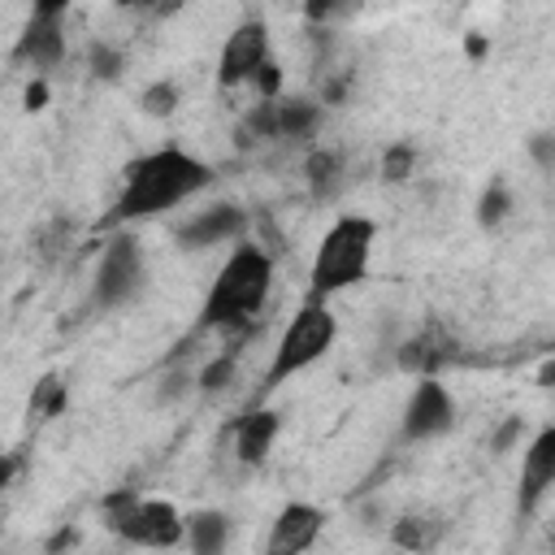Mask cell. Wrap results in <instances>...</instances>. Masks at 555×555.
<instances>
[{
  "instance_id": "1",
  "label": "cell",
  "mask_w": 555,
  "mask_h": 555,
  "mask_svg": "<svg viewBox=\"0 0 555 555\" xmlns=\"http://www.w3.org/2000/svg\"><path fill=\"white\" fill-rule=\"evenodd\" d=\"M208 182H212V169L199 156H191L182 147L147 152V156H139V160L126 165L121 195H117L108 221L121 225V221H143V217L169 212V208L186 204L191 195H199Z\"/></svg>"
},
{
  "instance_id": "2",
  "label": "cell",
  "mask_w": 555,
  "mask_h": 555,
  "mask_svg": "<svg viewBox=\"0 0 555 555\" xmlns=\"http://www.w3.org/2000/svg\"><path fill=\"white\" fill-rule=\"evenodd\" d=\"M273 286V256L256 243H238L221 273L212 278V291L199 312V330H225L234 321H251Z\"/></svg>"
},
{
  "instance_id": "3",
  "label": "cell",
  "mask_w": 555,
  "mask_h": 555,
  "mask_svg": "<svg viewBox=\"0 0 555 555\" xmlns=\"http://www.w3.org/2000/svg\"><path fill=\"white\" fill-rule=\"evenodd\" d=\"M373 238H377V225L369 217H356V212H343L325 238L317 243V256H312V278H308V295L312 299H325V295H338L356 282H364L369 273V256H373Z\"/></svg>"
},
{
  "instance_id": "4",
  "label": "cell",
  "mask_w": 555,
  "mask_h": 555,
  "mask_svg": "<svg viewBox=\"0 0 555 555\" xmlns=\"http://www.w3.org/2000/svg\"><path fill=\"white\" fill-rule=\"evenodd\" d=\"M334 334H338L334 312L325 308V299H312V295H308V299L295 308V317L286 321V330H282V338H278V347H273V360H269V369H264L260 395L278 390L282 382H291L295 373H304L308 364H317V360L334 347Z\"/></svg>"
},
{
  "instance_id": "5",
  "label": "cell",
  "mask_w": 555,
  "mask_h": 555,
  "mask_svg": "<svg viewBox=\"0 0 555 555\" xmlns=\"http://www.w3.org/2000/svg\"><path fill=\"white\" fill-rule=\"evenodd\" d=\"M108 529L134 546L169 551L186 538V516L165 499H139V490H117L104 499Z\"/></svg>"
},
{
  "instance_id": "6",
  "label": "cell",
  "mask_w": 555,
  "mask_h": 555,
  "mask_svg": "<svg viewBox=\"0 0 555 555\" xmlns=\"http://www.w3.org/2000/svg\"><path fill=\"white\" fill-rule=\"evenodd\" d=\"M139 282H143V247L130 234H113L104 243V251H100L91 299L100 308H117L139 291Z\"/></svg>"
},
{
  "instance_id": "7",
  "label": "cell",
  "mask_w": 555,
  "mask_h": 555,
  "mask_svg": "<svg viewBox=\"0 0 555 555\" xmlns=\"http://www.w3.org/2000/svg\"><path fill=\"white\" fill-rule=\"evenodd\" d=\"M260 65H269V26L247 17L238 22L225 43H221V56H217V87L230 91V87H243L260 74Z\"/></svg>"
},
{
  "instance_id": "8",
  "label": "cell",
  "mask_w": 555,
  "mask_h": 555,
  "mask_svg": "<svg viewBox=\"0 0 555 555\" xmlns=\"http://www.w3.org/2000/svg\"><path fill=\"white\" fill-rule=\"evenodd\" d=\"M455 425V399L438 377H416L408 403H403V438L425 442Z\"/></svg>"
},
{
  "instance_id": "9",
  "label": "cell",
  "mask_w": 555,
  "mask_h": 555,
  "mask_svg": "<svg viewBox=\"0 0 555 555\" xmlns=\"http://www.w3.org/2000/svg\"><path fill=\"white\" fill-rule=\"evenodd\" d=\"M61 56H65V4H39L30 13V22L22 26V35H17L13 61H22V65L43 74Z\"/></svg>"
},
{
  "instance_id": "10",
  "label": "cell",
  "mask_w": 555,
  "mask_h": 555,
  "mask_svg": "<svg viewBox=\"0 0 555 555\" xmlns=\"http://www.w3.org/2000/svg\"><path fill=\"white\" fill-rule=\"evenodd\" d=\"M325 529V512L312 503H286L264 538V555H304Z\"/></svg>"
},
{
  "instance_id": "11",
  "label": "cell",
  "mask_w": 555,
  "mask_h": 555,
  "mask_svg": "<svg viewBox=\"0 0 555 555\" xmlns=\"http://www.w3.org/2000/svg\"><path fill=\"white\" fill-rule=\"evenodd\" d=\"M555 486V425L538 429L529 451H525V464H520V499H516V512L520 516H533V507L542 503V494Z\"/></svg>"
},
{
  "instance_id": "12",
  "label": "cell",
  "mask_w": 555,
  "mask_h": 555,
  "mask_svg": "<svg viewBox=\"0 0 555 555\" xmlns=\"http://www.w3.org/2000/svg\"><path fill=\"white\" fill-rule=\"evenodd\" d=\"M243 225H247V212L238 204H212V208H204V212H195L191 221L178 225V243L186 251H199V247H212V243H225V238L243 234Z\"/></svg>"
},
{
  "instance_id": "13",
  "label": "cell",
  "mask_w": 555,
  "mask_h": 555,
  "mask_svg": "<svg viewBox=\"0 0 555 555\" xmlns=\"http://www.w3.org/2000/svg\"><path fill=\"white\" fill-rule=\"evenodd\" d=\"M278 425H282V416H278L273 408H251V412H243V416L234 421V455H238V464H260V460L269 455L273 438H278Z\"/></svg>"
},
{
  "instance_id": "14",
  "label": "cell",
  "mask_w": 555,
  "mask_h": 555,
  "mask_svg": "<svg viewBox=\"0 0 555 555\" xmlns=\"http://www.w3.org/2000/svg\"><path fill=\"white\" fill-rule=\"evenodd\" d=\"M451 360H455V343L442 334H416L399 347V369L416 377H438V369Z\"/></svg>"
},
{
  "instance_id": "15",
  "label": "cell",
  "mask_w": 555,
  "mask_h": 555,
  "mask_svg": "<svg viewBox=\"0 0 555 555\" xmlns=\"http://www.w3.org/2000/svg\"><path fill=\"white\" fill-rule=\"evenodd\" d=\"M273 108V139H308L321 121V108L312 100H269Z\"/></svg>"
},
{
  "instance_id": "16",
  "label": "cell",
  "mask_w": 555,
  "mask_h": 555,
  "mask_svg": "<svg viewBox=\"0 0 555 555\" xmlns=\"http://www.w3.org/2000/svg\"><path fill=\"white\" fill-rule=\"evenodd\" d=\"M225 538H230V520L221 512H195L186 516V538L191 542V555H221L225 551Z\"/></svg>"
},
{
  "instance_id": "17",
  "label": "cell",
  "mask_w": 555,
  "mask_h": 555,
  "mask_svg": "<svg viewBox=\"0 0 555 555\" xmlns=\"http://www.w3.org/2000/svg\"><path fill=\"white\" fill-rule=\"evenodd\" d=\"M65 399H69V390H65V382H61L56 373L39 377L35 390H30V421H52V416H61Z\"/></svg>"
},
{
  "instance_id": "18",
  "label": "cell",
  "mask_w": 555,
  "mask_h": 555,
  "mask_svg": "<svg viewBox=\"0 0 555 555\" xmlns=\"http://www.w3.org/2000/svg\"><path fill=\"white\" fill-rule=\"evenodd\" d=\"M390 538H395V546H403V551H429V546L438 542V525H434L429 516H403V520H395Z\"/></svg>"
},
{
  "instance_id": "19",
  "label": "cell",
  "mask_w": 555,
  "mask_h": 555,
  "mask_svg": "<svg viewBox=\"0 0 555 555\" xmlns=\"http://www.w3.org/2000/svg\"><path fill=\"white\" fill-rule=\"evenodd\" d=\"M178 104H182V87H178L173 78H160V82L143 87V95H139V108H143L147 117H173Z\"/></svg>"
},
{
  "instance_id": "20",
  "label": "cell",
  "mask_w": 555,
  "mask_h": 555,
  "mask_svg": "<svg viewBox=\"0 0 555 555\" xmlns=\"http://www.w3.org/2000/svg\"><path fill=\"white\" fill-rule=\"evenodd\" d=\"M304 169H308V186L317 191V195H325V191H334L338 186V173H343V160H338V152H308V160H304Z\"/></svg>"
},
{
  "instance_id": "21",
  "label": "cell",
  "mask_w": 555,
  "mask_h": 555,
  "mask_svg": "<svg viewBox=\"0 0 555 555\" xmlns=\"http://www.w3.org/2000/svg\"><path fill=\"white\" fill-rule=\"evenodd\" d=\"M507 212H512V195H507V186H503V182H490V186L481 191V199H477V221H481L486 230H494Z\"/></svg>"
},
{
  "instance_id": "22",
  "label": "cell",
  "mask_w": 555,
  "mask_h": 555,
  "mask_svg": "<svg viewBox=\"0 0 555 555\" xmlns=\"http://www.w3.org/2000/svg\"><path fill=\"white\" fill-rule=\"evenodd\" d=\"M416 173V147L412 143H390L382 156V178L386 182H408Z\"/></svg>"
},
{
  "instance_id": "23",
  "label": "cell",
  "mask_w": 555,
  "mask_h": 555,
  "mask_svg": "<svg viewBox=\"0 0 555 555\" xmlns=\"http://www.w3.org/2000/svg\"><path fill=\"white\" fill-rule=\"evenodd\" d=\"M234 369H238V356H230V351H217V356L204 364V373H199V390H204V395H217V390H225V386H230V377H234Z\"/></svg>"
},
{
  "instance_id": "24",
  "label": "cell",
  "mask_w": 555,
  "mask_h": 555,
  "mask_svg": "<svg viewBox=\"0 0 555 555\" xmlns=\"http://www.w3.org/2000/svg\"><path fill=\"white\" fill-rule=\"evenodd\" d=\"M91 74L95 78H117L121 74V52L117 48H108V43H91Z\"/></svg>"
},
{
  "instance_id": "25",
  "label": "cell",
  "mask_w": 555,
  "mask_h": 555,
  "mask_svg": "<svg viewBox=\"0 0 555 555\" xmlns=\"http://www.w3.org/2000/svg\"><path fill=\"white\" fill-rule=\"evenodd\" d=\"M520 434H525V421H520V416H507V421L494 429V438H490V451H494V455H507V451L516 447V438H520Z\"/></svg>"
},
{
  "instance_id": "26",
  "label": "cell",
  "mask_w": 555,
  "mask_h": 555,
  "mask_svg": "<svg viewBox=\"0 0 555 555\" xmlns=\"http://www.w3.org/2000/svg\"><path fill=\"white\" fill-rule=\"evenodd\" d=\"M256 82V91H260V100H278V91H282V69L269 61V65H260V74L251 78Z\"/></svg>"
},
{
  "instance_id": "27",
  "label": "cell",
  "mask_w": 555,
  "mask_h": 555,
  "mask_svg": "<svg viewBox=\"0 0 555 555\" xmlns=\"http://www.w3.org/2000/svg\"><path fill=\"white\" fill-rule=\"evenodd\" d=\"M74 542H78V529H74V525H65V529H56V533H52L48 555H61V551H65V546H74Z\"/></svg>"
},
{
  "instance_id": "28",
  "label": "cell",
  "mask_w": 555,
  "mask_h": 555,
  "mask_svg": "<svg viewBox=\"0 0 555 555\" xmlns=\"http://www.w3.org/2000/svg\"><path fill=\"white\" fill-rule=\"evenodd\" d=\"M17 468H22V460H17V455H9V451H0V490L17 477Z\"/></svg>"
},
{
  "instance_id": "29",
  "label": "cell",
  "mask_w": 555,
  "mask_h": 555,
  "mask_svg": "<svg viewBox=\"0 0 555 555\" xmlns=\"http://www.w3.org/2000/svg\"><path fill=\"white\" fill-rule=\"evenodd\" d=\"M43 100H48V87L43 82H30L26 87V108H43Z\"/></svg>"
},
{
  "instance_id": "30",
  "label": "cell",
  "mask_w": 555,
  "mask_h": 555,
  "mask_svg": "<svg viewBox=\"0 0 555 555\" xmlns=\"http://www.w3.org/2000/svg\"><path fill=\"white\" fill-rule=\"evenodd\" d=\"M533 152H538V160H542V165H551V143H546V134H538V139H533Z\"/></svg>"
},
{
  "instance_id": "31",
  "label": "cell",
  "mask_w": 555,
  "mask_h": 555,
  "mask_svg": "<svg viewBox=\"0 0 555 555\" xmlns=\"http://www.w3.org/2000/svg\"><path fill=\"white\" fill-rule=\"evenodd\" d=\"M486 48H490V43H486L481 35H473V39H468V56H473V61H477V56H486Z\"/></svg>"
}]
</instances>
